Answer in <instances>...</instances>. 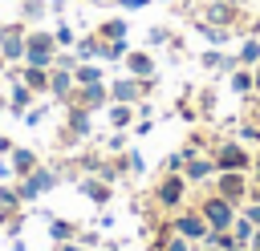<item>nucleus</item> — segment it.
<instances>
[{
	"mask_svg": "<svg viewBox=\"0 0 260 251\" xmlns=\"http://www.w3.org/2000/svg\"><path fill=\"white\" fill-rule=\"evenodd\" d=\"M89 134H93V109H85V105H77V101H65L61 142H65V146H73V142H81V138H89Z\"/></svg>",
	"mask_w": 260,
	"mask_h": 251,
	"instance_id": "obj_3",
	"label": "nucleus"
},
{
	"mask_svg": "<svg viewBox=\"0 0 260 251\" xmlns=\"http://www.w3.org/2000/svg\"><path fill=\"white\" fill-rule=\"evenodd\" d=\"M211 158H215V170H252V154L244 150V142H219Z\"/></svg>",
	"mask_w": 260,
	"mask_h": 251,
	"instance_id": "obj_7",
	"label": "nucleus"
},
{
	"mask_svg": "<svg viewBox=\"0 0 260 251\" xmlns=\"http://www.w3.org/2000/svg\"><path fill=\"white\" fill-rule=\"evenodd\" d=\"M252 231H256V227H252L244 215H236V223H232V235H236V243H240V247H248V243H252Z\"/></svg>",
	"mask_w": 260,
	"mask_h": 251,
	"instance_id": "obj_32",
	"label": "nucleus"
},
{
	"mask_svg": "<svg viewBox=\"0 0 260 251\" xmlns=\"http://www.w3.org/2000/svg\"><path fill=\"white\" fill-rule=\"evenodd\" d=\"M98 4H102V0H98Z\"/></svg>",
	"mask_w": 260,
	"mask_h": 251,
	"instance_id": "obj_58",
	"label": "nucleus"
},
{
	"mask_svg": "<svg viewBox=\"0 0 260 251\" xmlns=\"http://www.w3.org/2000/svg\"><path fill=\"white\" fill-rule=\"evenodd\" d=\"M114 4H118L122 12H138V8H146L150 0H114Z\"/></svg>",
	"mask_w": 260,
	"mask_h": 251,
	"instance_id": "obj_42",
	"label": "nucleus"
},
{
	"mask_svg": "<svg viewBox=\"0 0 260 251\" xmlns=\"http://www.w3.org/2000/svg\"><path fill=\"white\" fill-rule=\"evenodd\" d=\"M195 32H199L203 40H211L215 49H223V45L232 40V28H223V24H211V20H195Z\"/></svg>",
	"mask_w": 260,
	"mask_h": 251,
	"instance_id": "obj_20",
	"label": "nucleus"
},
{
	"mask_svg": "<svg viewBox=\"0 0 260 251\" xmlns=\"http://www.w3.org/2000/svg\"><path fill=\"white\" fill-rule=\"evenodd\" d=\"M126 53H130V36L126 40H102V49H98L102 61H126Z\"/></svg>",
	"mask_w": 260,
	"mask_h": 251,
	"instance_id": "obj_27",
	"label": "nucleus"
},
{
	"mask_svg": "<svg viewBox=\"0 0 260 251\" xmlns=\"http://www.w3.org/2000/svg\"><path fill=\"white\" fill-rule=\"evenodd\" d=\"M49 12H65V0H49Z\"/></svg>",
	"mask_w": 260,
	"mask_h": 251,
	"instance_id": "obj_49",
	"label": "nucleus"
},
{
	"mask_svg": "<svg viewBox=\"0 0 260 251\" xmlns=\"http://www.w3.org/2000/svg\"><path fill=\"white\" fill-rule=\"evenodd\" d=\"M240 215H244V219H248L252 227H260V198H252V202H248V206H244Z\"/></svg>",
	"mask_w": 260,
	"mask_h": 251,
	"instance_id": "obj_39",
	"label": "nucleus"
},
{
	"mask_svg": "<svg viewBox=\"0 0 260 251\" xmlns=\"http://www.w3.org/2000/svg\"><path fill=\"white\" fill-rule=\"evenodd\" d=\"M73 81H77V85H93V81H102V69H98L93 61H81V65L73 69Z\"/></svg>",
	"mask_w": 260,
	"mask_h": 251,
	"instance_id": "obj_31",
	"label": "nucleus"
},
{
	"mask_svg": "<svg viewBox=\"0 0 260 251\" xmlns=\"http://www.w3.org/2000/svg\"><path fill=\"white\" fill-rule=\"evenodd\" d=\"M228 89H232V93H240V97H248V93L256 89V81H252V69H248V65H236V69L228 73Z\"/></svg>",
	"mask_w": 260,
	"mask_h": 251,
	"instance_id": "obj_22",
	"label": "nucleus"
},
{
	"mask_svg": "<svg viewBox=\"0 0 260 251\" xmlns=\"http://www.w3.org/2000/svg\"><path fill=\"white\" fill-rule=\"evenodd\" d=\"M252 81H256V89H260V65H252Z\"/></svg>",
	"mask_w": 260,
	"mask_h": 251,
	"instance_id": "obj_51",
	"label": "nucleus"
},
{
	"mask_svg": "<svg viewBox=\"0 0 260 251\" xmlns=\"http://www.w3.org/2000/svg\"><path fill=\"white\" fill-rule=\"evenodd\" d=\"M199 20H211V24H223V28H232L236 20H240V8L232 4V0H211L207 8H203V16Z\"/></svg>",
	"mask_w": 260,
	"mask_h": 251,
	"instance_id": "obj_12",
	"label": "nucleus"
},
{
	"mask_svg": "<svg viewBox=\"0 0 260 251\" xmlns=\"http://www.w3.org/2000/svg\"><path fill=\"white\" fill-rule=\"evenodd\" d=\"M24 223H28V215H24V211H16V215H8V219H4V235H8V239H16V235L24 231Z\"/></svg>",
	"mask_w": 260,
	"mask_h": 251,
	"instance_id": "obj_34",
	"label": "nucleus"
},
{
	"mask_svg": "<svg viewBox=\"0 0 260 251\" xmlns=\"http://www.w3.org/2000/svg\"><path fill=\"white\" fill-rule=\"evenodd\" d=\"M8 162H12V170H16V178H20V174H28V170H32V166H37L41 158H37V154H32L28 146H12V154H8Z\"/></svg>",
	"mask_w": 260,
	"mask_h": 251,
	"instance_id": "obj_23",
	"label": "nucleus"
},
{
	"mask_svg": "<svg viewBox=\"0 0 260 251\" xmlns=\"http://www.w3.org/2000/svg\"><path fill=\"white\" fill-rule=\"evenodd\" d=\"M49 16V0H20V20L32 24V20H45Z\"/></svg>",
	"mask_w": 260,
	"mask_h": 251,
	"instance_id": "obj_28",
	"label": "nucleus"
},
{
	"mask_svg": "<svg viewBox=\"0 0 260 251\" xmlns=\"http://www.w3.org/2000/svg\"><path fill=\"white\" fill-rule=\"evenodd\" d=\"M199 105H203V113H211V109H215V93H211V89H203V97H199Z\"/></svg>",
	"mask_w": 260,
	"mask_h": 251,
	"instance_id": "obj_44",
	"label": "nucleus"
},
{
	"mask_svg": "<svg viewBox=\"0 0 260 251\" xmlns=\"http://www.w3.org/2000/svg\"><path fill=\"white\" fill-rule=\"evenodd\" d=\"M8 251H28V243H24V239H12V247H8Z\"/></svg>",
	"mask_w": 260,
	"mask_h": 251,
	"instance_id": "obj_50",
	"label": "nucleus"
},
{
	"mask_svg": "<svg viewBox=\"0 0 260 251\" xmlns=\"http://www.w3.org/2000/svg\"><path fill=\"white\" fill-rule=\"evenodd\" d=\"M32 97H37V93H32V89H28L24 81H20V73H12V89H8V109H12L16 117H20V113H24L28 105H32Z\"/></svg>",
	"mask_w": 260,
	"mask_h": 251,
	"instance_id": "obj_15",
	"label": "nucleus"
},
{
	"mask_svg": "<svg viewBox=\"0 0 260 251\" xmlns=\"http://www.w3.org/2000/svg\"><path fill=\"white\" fill-rule=\"evenodd\" d=\"M45 113H49V105H28V109L20 113V121H24V126H41Z\"/></svg>",
	"mask_w": 260,
	"mask_h": 251,
	"instance_id": "obj_38",
	"label": "nucleus"
},
{
	"mask_svg": "<svg viewBox=\"0 0 260 251\" xmlns=\"http://www.w3.org/2000/svg\"><path fill=\"white\" fill-rule=\"evenodd\" d=\"M154 251H191V239H183L179 231H171V227H167V231L154 239Z\"/></svg>",
	"mask_w": 260,
	"mask_h": 251,
	"instance_id": "obj_24",
	"label": "nucleus"
},
{
	"mask_svg": "<svg viewBox=\"0 0 260 251\" xmlns=\"http://www.w3.org/2000/svg\"><path fill=\"white\" fill-rule=\"evenodd\" d=\"M130 121H134V105L110 101V126H114V130H130Z\"/></svg>",
	"mask_w": 260,
	"mask_h": 251,
	"instance_id": "obj_25",
	"label": "nucleus"
},
{
	"mask_svg": "<svg viewBox=\"0 0 260 251\" xmlns=\"http://www.w3.org/2000/svg\"><path fill=\"white\" fill-rule=\"evenodd\" d=\"M236 57H240V65H248V69H252V65H260V36H248V40L240 45V53H236Z\"/></svg>",
	"mask_w": 260,
	"mask_h": 251,
	"instance_id": "obj_29",
	"label": "nucleus"
},
{
	"mask_svg": "<svg viewBox=\"0 0 260 251\" xmlns=\"http://www.w3.org/2000/svg\"><path fill=\"white\" fill-rule=\"evenodd\" d=\"M122 170H130V174H142V170H146L142 154H138V150H126V154H122Z\"/></svg>",
	"mask_w": 260,
	"mask_h": 251,
	"instance_id": "obj_36",
	"label": "nucleus"
},
{
	"mask_svg": "<svg viewBox=\"0 0 260 251\" xmlns=\"http://www.w3.org/2000/svg\"><path fill=\"white\" fill-rule=\"evenodd\" d=\"M24 40H28V24H24V20L4 24V36H0V57H4V61H24Z\"/></svg>",
	"mask_w": 260,
	"mask_h": 251,
	"instance_id": "obj_8",
	"label": "nucleus"
},
{
	"mask_svg": "<svg viewBox=\"0 0 260 251\" xmlns=\"http://www.w3.org/2000/svg\"><path fill=\"white\" fill-rule=\"evenodd\" d=\"M158 4H171V0H158Z\"/></svg>",
	"mask_w": 260,
	"mask_h": 251,
	"instance_id": "obj_57",
	"label": "nucleus"
},
{
	"mask_svg": "<svg viewBox=\"0 0 260 251\" xmlns=\"http://www.w3.org/2000/svg\"><path fill=\"white\" fill-rule=\"evenodd\" d=\"M4 65H8V61H4V57H0V73H4Z\"/></svg>",
	"mask_w": 260,
	"mask_h": 251,
	"instance_id": "obj_55",
	"label": "nucleus"
},
{
	"mask_svg": "<svg viewBox=\"0 0 260 251\" xmlns=\"http://www.w3.org/2000/svg\"><path fill=\"white\" fill-rule=\"evenodd\" d=\"M4 105H8V97H4V93H0V109H4Z\"/></svg>",
	"mask_w": 260,
	"mask_h": 251,
	"instance_id": "obj_54",
	"label": "nucleus"
},
{
	"mask_svg": "<svg viewBox=\"0 0 260 251\" xmlns=\"http://www.w3.org/2000/svg\"><path fill=\"white\" fill-rule=\"evenodd\" d=\"M57 182H61V174H57L53 166H41V162H37V166H32L28 174H20V178H16V190H20L24 206H28V202H37L41 194H49V190H53Z\"/></svg>",
	"mask_w": 260,
	"mask_h": 251,
	"instance_id": "obj_2",
	"label": "nucleus"
},
{
	"mask_svg": "<svg viewBox=\"0 0 260 251\" xmlns=\"http://www.w3.org/2000/svg\"><path fill=\"white\" fill-rule=\"evenodd\" d=\"M16 211H24V198H20L16 182H0V223L8 215H16Z\"/></svg>",
	"mask_w": 260,
	"mask_h": 251,
	"instance_id": "obj_17",
	"label": "nucleus"
},
{
	"mask_svg": "<svg viewBox=\"0 0 260 251\" xmlns=\"http://www.w3.org/2000/svg\"><path fill=\"white\" fill-rule=\"evenodd\" d=\"M20 81L41 97V93H49V69H41V65H24L20 69Z\"/></svg>",
	"mask_w": 260,
	"mask_h": 251,
	"instance_id": "obj_21",
	"label": "nucleus"
},
{
	"mask_svg": "<svg viewBox=\"0 0 260 251\" xmlns=\"http://www.w3.org/2000/svg\"><path fill=\"white\" fill-rule=\"evenodd\" d=\"M252 174H256V182H260V158H252Z\"/></svg>",
	"mask_w": 260,
	"mask_h": 251,
	"instance_id": "obj_52",
	"label": "nucleus"
},
{
	"mask_svg": "<svg viewBox=\"0 0 260 251\" xmlns=\"http://www.w3.org/2000/svg\"><path fill=\"white\" fill-rule=\"evenodd\" d=\"M130 36V20L126 16H110L98 24V40H126Z\"/></svg>",
	"mask_w": 260,
	"mask_h": 251,
	"instance_id": "obj_18",
	"label": "nucleus"
},
{
	"mask_svg": "<svg viewBox=\"0 0 260 251\" xmlns=\"http://www.w3.org/2000/svg\"><path fill=\"white\" fill-rule=\"evenodd\" d=\"M57 36L49 28H28V40H24V65H41V69H53L57 61Z\"/></svg>",
	"mask_w": 260,
	"mask_h": 251,
	"instance_id": "obj_1",
	"label": "nucleus"
},
{
	"mask_svg": "<svg viewBox=\"0 0 260 251\" xmlns=\"http://www.w3.org/2000/svg\"><path fill=\"white\" fill-rule=\"evenodd\" d=\"M171 231H179V235H183V239H191V243H203L211 227H207V219H203L199 211H183V215H175V219H171Z\"/></svg>",
	"mask_w": 260,
	"mask_h": 251,
	"instance_id": "obj_9",
	"label": "nucleus"
},
{
	"mask_svg": "<svg viewBox=\"0 0 260 251\" xmlns=\"http://www.w3.org/2000/svg\"><path fill=\"white\" fill-rule=\"evenodd\" d=\"M49 239H53V243H69V239H77V227H73L69 219H57V215H53V219H49Z\"/></svg>",
	"mask_w": 260,
	"mask_h": 251,
	"instance_id": "obj_26",
	"label": "nucleus"
},
{
	"mask_svg": "<svg viewBox=\"0 0 260 251\" xmlns=\"http://www.w3.org/2000/svg\"><path fill=\"white\" fill-rule=\"evenodd\" d=\"M126 69H130V77H154L158 73V65H154V57L150 53H126Z\"/></svg>",
	"mask_w": 260,
	"mask_h": 251,
	"instance_id": "obj_19",
	"label": "nucleus"
},
{
	"mask_svg": "<svg viewBox=\"0 0 260 251\" xmlns=\"http://www.w3.org/2000/svg\"><path fill=\"white\" fill-rule=\"evenodd\" d=\"M191 251H203V247H195V243H191Z\"/></svg>",
	"mask_w": 260,
	"mask_h": 251,
	"instance_id": "obj_56",
	"label": "nucleus"
},
{
	"mask_svg": "<svg viewBox=\"0 0 260 251\" xmlns=\"http://www.w3.org/2000/svg\"><path fill=\"white\" fill-rule=\"evenodd\" d=\"M215 194H223L228 202H248L252 194V182H248V170H215Z\"/></svg>",
	"mask_w": 260,
	"mask_h": 251,
	"instance_id": "obj_6",
	"label": "nucleus"
},
{
	"mask_svg": "<svg viewBox=\"0 0 260 251\" xmlns=\"http://www.w3.org/2000/svg\"><path fill=\"white\" fill-rule=\"evenodd\" d=\"M73 89H77V81H73V69H61V65H53V69H49V97L65 105Z\"/></svg>",
	"mask_w": 260,
	"mask_h": 251,
	"instance_id": "obj_11",
	"label": "nucleus"
},
{
	"mask_svg": "<svg viewBox=\"0 0 260 251\" xmlns=\"http://www.w3.org/2000/svg\"><path fill=\"white\" fill-rule=\"evenodd\" d=\"M98 49H102V40H98V32H93V36H81V40L73 45V53H77V61H93V57H98Z\"/></svg>",
	"mask_w": 260,
	"mask_h": 251,
	"instance_id": "obj_30",
	"label": "nucleus"
},
{
	"mask_svg": "<svg viewBox=\"0 0 260 251\" xmlns=\"http://www.w3.org/2000/svg\"><path fill=\"white\" fill-rule=\"evenodd\" d=\"M77 190H81L89 202H98V206L110 202V182H102L98 174H81V178H77Z\"/></svg>",
	"mask_w": 260,
	"mask_h": 251,
	"instance_id": "obj_14",
	"label": "nucleus"
},
{
	"mask_svg": "<svg viewBox=\"0 0 260 251\" xmlns=\"http://www.w3.org/2000/svg\"><path fill=\"white\" fill-rule=\"evenodd\" d=\"M199 215L207 219V227H211V231H228V227L236 223V215H240V211H236V202H228L223 194H215V190H211V194L199 202Z\"/></svg>",
	"mask_w": 260,
	"mask_h": 251,
	"instance_id": "obj_5",
	"label": "nucleus"
},
{
	"mask_svg": "<svg viewBox=\"0 0 260 251\" xmlns=\"http://www.w3.org/2000/svg\"><path fill=\"white\" fill-rule=\"evenodd\" d=\"M248 251H260V227L252 231V243H248Z\"/></svg>",
	"mask_w": 260,
	"mask_h": 251,
	"instance_id": "obj_48",
	"label": "nucleus"
},
{
	"mask_svg": "<svg viewBox=\"0 0 260 251\" xmlns=\"http://www.w3.org/2000/svg\"><path fill=\"white\" fill-rule=\"evenodd\" d=\"M53 36H57V45H61V49H73V45H77V36H73V28H69L65 20L53 28Z\"/></svg>",
	"mask_w": 260,
	"mask_h": 251,
	"instance_id": "obj_37",
	"label": "nucleus"
},
{
	"mask_svg": "<svg viewBox=\"0 0 260 251\" xmlns=\"http://www.w3.org/2000/svg\"><path fill=\"white\" fill-rule=\"evenodd\" d=\"M69 101H77V105H85V109H102V105L110 101V85H106V81H93V85H77V89L69 93Z\"/></svg>",
	"mask_w": 260,
	"mask_h": 251,
	"instance_id": "obj_10",
	"label": "nucleus"
},
{
	"mask_svg": "<svg viewBox=\"0 0 260 251\" xmlns=\"http://www.w3.org/2000/svg\"><path fill=\"white\" fill-rule=\"evenodd\" d=\"M162 170H183V154L175 150V154H167V162H162Z\"/></svg>",
	"mask_w": 260,
	"mask_h": 251,
	"instance_id": "obj_43",
	"label": "nucleus"
},
{
	"mask_svg": "<svg viewBox=\"0 0 260 251\" xmlns=\"http://www.w3.org/2000/svg\"><path fill=\"white\" fill-rule=\"evenodd\" d=\"M203 251H223V247H207V243H203Z\"/></svg>",
	"mask_w": 260,
	"mask_h": 251,
	"instance_id": "obj_53",
	"label": "nucleus"
},
{
	"mask_svg": "<svg viewBox=\"0 0 260 251\" xmlns=\"http://www.w3.org/2000/svg\"><path fill=\"white\" fill-rule=\"evenodd\" d=\"M223 61H228V57H223L215 45H211L207 53H199V65H203V69H223Z\"/></svg>",
	"mask_w": 260,
	"mask_h": 251,
	"instance_id": "obj_35",
	"label": "nucleus"
},
{
	"mask_svg": "<svg viewBox=\"0 0 260 251\" xmlns=\"http://www.w3.org/2000/svg\"><path fill=\"white\" fill-rule=\"evenodd\" d=\"M106 146H110V150H122V146H126V130H114V134L106 138Z\"/></svg>",
	"mask_w": 260,
	"mask_h": 251,
	"instance_id": "obj_40",
	"label": "nucleus"
},
{
	"mask_svg": "<svg viewBox=\"0 0 260 251\" xmlns=\"http://www.w3.org/2000/svg\"><path fill=\"white\" fill-rule=\"evenodd\" d=\"M53 251H81V243H77V239H69V243H57Z\"/></svg>",
	"mask_w": 260,
	"mask_h": 251,
	"instance_id": "obj_47",
	"label": "nucleus"
},
{
	"mask_svg": "<svg viewBox=\"0 0 260 251\" xmlns=\"http://www.w3.org/2000/svg\"><path fill=\"white\" fill-rule=\"evenodd\" d=\"M187 178H183V170H162V178H158V186H154V202L162 206V211H179L183 206V198H187Z\"/></svg>",
	"mask_w": 260,
	"mask_h": 251,
	"instance_id": "obj_4",
	"label": "nucleus"
},
{
	"mask_svg": "<svg viewBox=\"0 0 260 251\" xmlns=\"http://www.w3.org/2000/svg\"><path fill=\"white\" fill-rule=\"evenodd\" d=\"M146 45H150V49H158V45H175V49H179V40H175V36H171L162 24H154V28L146 32Z\"/></svg>",
	"mask_w": 260,
	"mask_h": 251,
	"instance_id": "obj_33",
	"label": "nucleus"
},
{
	"mask_svg": "<svg viewBox=\"0 0 260 251\" xmlns=\"http://www.w3.org/2000/svg\"><path fill=\"white\" fill-rule=\"evenodd\" d=\"M215 174V158L211 154H199V158H187L183 162V178L187 182H203V178H211Z\"/></svg>",
	"mask_w": 260,
	"mask_h": 251,
	"instance_id": "obj_16",
	"label": "nucleus"
},
{
	"mask_svg": "<svg viewBox=\"0 0 260 251\" xmlns=\"http://www.w3.org/2000/svg\"><path fill=\"white\" fill-rule=\"evenodd\" d=\"M16 178V170H12V162H8V154L0 158V182H12Z\"/></svg>",
	"mask_w": 260,
	"mask_h": 251,
	"instance_id": "obj_41",
	"label": "nucleus"
},
{
	"mask_svg": "<svg viewBox=\"0 0 260 251\" xmlns=\"http://www.w3.org/2000/svg\"><path fill=\"white\" fill-rule=\"evenodd\" d=\"M12 146H16V142H12L8 134H0V158H4V154H12Z\"/></svg>",
	"mask_w": 260,
	"mask_h": 251,
	"instance_id": "obj_45",
	"label": "nucleus"
},
{
	"mask_svg": "<svg viewBox=\"0 0 260 251\" xmlns=\"http://www.w3.org/2000/svg\"><path fill=\"white\" fill-rule=\"evenodd\" d=\"M110 101H126V105H138V101H142V81H138V77H122V81H110Z\"/></svg>",
	"mask_w": 260,
	"mask_h": 251,
	"instance_id": "obj_13",
	"label": "nucleus"
},
{
	"mask_svg": "<svg viewBox=\"0 0 260 251\" xmlns=\"http://www.w3.org/2000/svg\"><path fill=\"white\" fill-rule=\"evenodd\" d=\"M150 130H154V121H150V117H142V121L134 126V134H150Z\"/></svg>",
	"mask_w": 260,
	"mask_h": 251,
	"instance_id": "obj_46",
	"label": "nucleus"
}]
</instances>
